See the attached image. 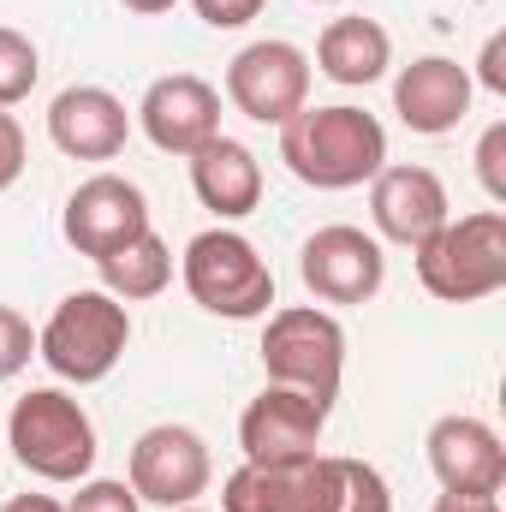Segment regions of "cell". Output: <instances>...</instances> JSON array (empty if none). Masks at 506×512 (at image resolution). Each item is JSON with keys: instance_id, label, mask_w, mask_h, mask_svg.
<instances>
[{"instance_id": "cell-1", "label": "cell", "mask_w": 506, "mask_h": 512, "mask_svg": "<svg viewBox=\"0 0 506 512\" xmlns=\"http://www.w3.org/2000/svg\"><path fill=\"white\" fill-rule=\"evenodd\" d=\"M280 161L292 167V179L316 185V191H352L370 185L387 167V131L364 108H298L280 126Z\"/></svg>"}, {"instance_id": "cell-2", "label": "cell", "mask_w": 506, "mask_h": 512, "mask_svg": "<svg viewBox=\"0 0 506 512\" xmlns=\"http://www.w3.org/2000/svg\"><path fill=\"white\" fill-rule=\"evenodd\" d=\"M131 346V310L120 298H108L102 286L66 292L54 304V316L36 328V358L72 387H96L120 370Z\"/></svg>"}, {"instance_id": "cell-3", "label": "cell", "mask_w": 506, "mask_h": 512, "mask_svg": "<svg viewBox=\"0 0 506 512\" xmlns=\"http://www.w3.org/2000/svg\"><path fill=\"white\" fill-rule=\"evenodd\" d=\"M12 459L42 483H84L96 471V423L66 387H30L6 417Z\"/></svg>"}, {"instance_id": "cell-4", "label": "cell", "mask_w": 506, "mask_h": 512, "mask_svg": "<svg viewBox=\"0 0 506 512\" xmlns=\"http://www.w3.org/2000/svg\"><path fill=\"white\" fill-rule=\"evenodd\" d=\"M417 280L441 304H477L506 286V215L477 209L459 221H441L417 245Z\"/></svg>"}, {"instance_id": "cell-5", "label": "cell", "mask_w": 506, "mask_h": 512, "mask_svg": "<svg viewBox=\"0 0 506 512\" xmlns=\"http://www.w3.org/2000/svg\"><path fill=\"white\" fill-rule=\"evenodd\" d=\"M262 370L274 387H298L322 411H334L340 376H346V328L322 304H286L268 310L262 328Z\"/></svg>"}, {"instance_id": "cell-6", "label": "cell", "mask_w": 506, "mask_h": 512, "mask_svg": "<svg viewBox=\"0 0 506 512\" xmlns=\"http://www.w3.org/2000/svg\"><path fill=\"white\" fill-rule=\"evenodd\" d=\"M179 274H185V292L209 310V316H227V322H256L268 316L274 304V274L268 262L256 256V245L233 227H209L197 233L185 256H179Z\"/></svg>"}, {"instance_id": "cell-7", "label": "cell", "mask_w": 506, "mask_h": 512, "mask_svg": "<svg viewBox=\"0 0 506 512\" xmlns=\"http://www.w3.org/2000/svg\"><path fill=\"white\" fill-rule=\"evenodd\" d=\"M227 102L256 126H286L298 108H310V54L280 36L239 48L227 66Z\"/></svg>"}, {"instance_id": "cell-8", "label": "cell", "mask_w": 506, "mask_h": 512, "mask_svg": "<svg viewBox=\"0 0 506 512\" xmlns=\"http://www.w3.org/2000/svg\"><path fill=\"white\" fill-rule=\"evenodd\" d=\"M209 477V447L185 423H155L131 441V495L149 507H197V495H209Z\"/></svg>"}, {"instance_id": "cell-9", "label": "cell", "mask_w": 506, "mask_h": 512, "mask_svg": "<svg viewBox=\"0 0 506 512\" xmlns=\"http://www.w3.org/2000/svg\"><path fill=\"white\" fill-rule=\"evenodd\" d=\"M298 274L316 304H370L387 286V256L381 239L364 227H316L298 251Z\"/></svg>"}, {"instance_id": "cell-10", "label": "cell", "mask_w": 506, "mask_h": 512, "mask_svg": "<svg viewBox=\"0 0 506 512\" xmlns=\"http://www.w3.org/2000/svg\"><path fill=\"white\" fill-rule=\"evenodd\" d=\"M60 233L66 245L90 262H102L108 251L131 245L137 233H149V197L120 179V173H90L72 197H66V215H60Z\"/></svg>"}, {"instance_id": "cell-11", "label": "cell", "mask_w": 506, "mask_h": 512, "mask_svg": "<svg viewBox=\"0 0 506 512\" xmlns=\"http://www.w3.org/2000/svg\"><path fill=\"white\" fill-rule=\"evenodd\" d=\"M137 126L161 155H197L209 137H221V90L197 72H167L143 90Z\"/></svg>"}, {"instance_id": "cell-12", "label": "cell", "mask_w": 506, "mask_h": 512, "mask_svg": "<svg viewBox=\"0 0 506 512\" xmlns=\"http://www.w3.org/2000/svg\"><path fill=\"white\" fill-rule=\"evenodd\" d=\"M322 423H328V411L316 399H304L298 387L268 382L239 417V447L251 465H304L322 447Z\"/></svg>"}, {"instance_id": "cell-13", "label": "cell", "mask_w": 506, "mask_h": 512, "mask_svg": "<svg viewBox=\"0 0 506 512\" xmlns=\"http://www.w3.org/2000/svg\"><path fill=\"white\" fill-rule=\"evenodd\" d=\"M429 471L447 495H501L506 489V447L483 417H435L429 429Z\"/></svg>"}, {"instance_id": "cell-14", "label": "cell", "mask_w": 506, "mask_h": 512, "mask_svg": "<svg viewBox=\"0 0 506 512\" xmlns=\"http://www.w3.org/2000/svg\"><path fill=\"white\" fill-rule=\"evenodd\" d=\"M471 96H477V78L447 54H423V60L399 66V78H393V114L417 137L459 131V120L471 114Z\"/></svg>"}, {"instance_id": "cell-15", "label": "cell", "mask_w": 506, "mask_h": 512, "mask_svg": "<svg viewBox=\"0 0 506 512\" xmlns=\"http://www.w3.org/2000/svg\"><path fill=\"white\" fill-rule=\"evenodd\" d=\"M370 221L387 245H405L417 251L447 215V185L429 173V167H411V161H393L370 179Z\"/></svg>"}, {"instance_id": "cell-16", "label": "cell", "mask_w": 506, "mask_h": 512, "mask_svg": "<svg viewBox=\"0 0 506 512\" xmlns=\"http://www.w3.org/2000/svg\"><path fill=\"white\" fill-rule=\"evenodd\" d=\"M48 137L72 161H114L131 137L126 102L102 84H72L48 102Z\"/></svg>"}, {"instance_id": "cell-17", "label": "cell", "mask_w": 506, "mask_h": 512, "mask_svg": "<svg viewBox=\"0 0 506 512\" xmlns=\"http://www.w3.org/2000/svg\"><path fill=\"white\" fill-rule=\"evenodd\" d=\"M191 191L209 215L221 221H245L256 203H262V161L239 137H209L197 155H191Z\"/></svg>"}, {"instance_id": "cell-18", "label": "cell", "mask_w": 506, "mask_h": 512, "mask_svg": "<svg viewBox=\"0 0 506 512\" xmlns=\"http://www.w3.org/2000/svg\"><path fill=\"white\" fill-rule=\"evenodd\" d=\"M387 66H393V36L381 30L376 18L346 12V18H328V30L316 36V72L346 84V90L376 84Z\"/></svg>"}, {"instance_id": "cell-19", "label": "cell", "mask_w": 506, "mask_h": 512, "mask_svg": "<svg viewBox=\"0 0 506 512\" xmlns=\"http://www.w3.org/2000/svg\"><path fill=\"white\" fill-rule=\"evenodd\" d=\"M304 512H393V489L364 459L316 453L304 477Z\"/></svg>"}, {"instance_id": "cell-20", "label": "cell", "mask_w": 506, "mask_h": 512, "mask_svg": "<svg viewBox=\"0 0 506 512\" xmlns=\"http://www.w3.org/2000/svg\"><path fill=\"white\" fill-rule=\"evenodd\" d=\"M96 274H102V292H108V298L143 304V298H161V292L173 286V251H167V245L155 239V227H149V233H137L131 245L102 256Z\"/></svg>"}, {"instance_id": "cell-21", "label": "cell", "mask_w": 506, "mask_h": 512, "mask_svg": "<svg viewBox=\"0 0 506 512\" xmlns=\"http://www.w3.org/2000/svg\"><path fill=\"white\" fill-rule=\"evenodd\" d=\"M304 477H310V459L304 465H239L227 483H221V512H304Z\"/></svg>"}, {"instance_id": "cell-22", "label": "cell", "mask_w": 506, "mask_h": 512, "mask_svg": "<svg viewBox=\"0 0 506 512\" xmlns=\"http://www.w3.org/2000/svg\"><path fill=\"white\" fill-rule=\"evenodd\" d=\"M36 78H42L36 42L24 30H12V24H0V108H18L36 90Z\"/></svg>"}, {"instance_id": "cell-23", "label": "cell", "mask_w": 506, "mask_h": 512, "mask_svg": "<svg viewBox=\"0 0 506 512\" xmlns=\"http://www.w3.org/2000/svg\"><path fill=\"white\" fill-rule=\"evenodd\" d=\"M30 358H36V328L12 304H0V382H12Z\"/></svg>"}, {"instance_id": "cell-24", "label": "cell", "mask_w": 506, "mask_h": 512, "mask_svg": "<svg viewBox=\"0 0 506 512\" xmlns=\"http://www.w3.org/2000/svg\"><path fill=\"white\" fill-rule=\"evenodd\" d=\"M143 501L131 495V483H114V477H84L78 495L66 501V512H137Z\"/></svg>"}, {"instance_id": "cell-25", "label": "cell", "mask_w": 506, "mask_h": 512, "mask_svg": "<svg viewBox=\"0 0 506 512\" xmlns=\"http://www.w3.org/2000/svg\"><path fill=\"white\" fill-rule=\"evenodd\" d=\"M477 179H483L489 203H506V120H495L477 143Z\"/></svg>"}, {"instance_id": "cell-26", "label": "cell", "mask_w": 506, "mask_h": 512, "mask_svg": "<svg viewBox=\"0 0 506 512\" xmlns=\"http://www.w3.org/2000/svg\"><path fill=\"white\" fill-rule=\"evenodd\" d=\"M24 161H30V149H24V126L12 120V108H0V191H12V185L24 179Z\"/></svg>"}, {"instance_id": "cell-27", "label": "cell", "mask_w": 506, "mask_h": 512, "mask_svg": "<svg viewBox=\"0 0 506 512\" xmlns=\"http://www.w3.org/2000/svg\"><path fill=\"white\" fill-rule=\"evenodd\" d=\"M191 6H197V18L209 30H245L256 12H262V0H191Z\"/></svg>"}, {"instance_id": "cell-28", "label": "cell", "mask_w": 506, "mask_h": 512, "mask_svg": "<svg viewBox=\"0 0 506 512\" xmlns=\"http://www.w3.org/2000/svg\"><path fill=\"white\" fill-rule=\"evenodd\" d=\"M506 36L501 30H495V36H489V42H483V60H477V66H483V72H477V78H483V90H489V96H506Z\"/></svg>"}, {"instance_id": "cell-29", "label": "cell", "mask_w": 506, "mask_h": 512, "mask_svg": "<svg viewBox=\"0 0 506 512\" xmlns=\"http://www.w3.org/2000/svg\"><path fill=\"white\" fill-rule=\"evenodd\" d=\"M429 512H501V495H447L441 489V501Z\"/></svg>"}, {"instance_id": "cell-30", "label": "cell", "mask_w": 506, "mask_h": 512, "mask_svg": "<svg viewBox=\"0 0 506 512\" xmlns=\"http://www.w3.org/2000/svg\"><path fill=\"white\" fill-rule=\"evenodd\" d=\"M0 512H66L54 495H18V501H6Z\"/></svg>"}, {"instance_id": "cell-31", "label": "cell", "mask_w": 506, "mask_h": 512, "mask_svg": "<svg viewBox=\"0 0 506 512\" xmlns=\"http://www.w3.org/2000/svg\"><path fill=\"white\" fill-rule=\"evenodd\" d=\"M126 12H137V18H155V12H173L179 0H120Z\"/></svg>"}, {"instance_id": "cell-32", "label": "cell", "mask_w": 506, "mask_h": 512, "mask_svg": "<svg viewBox=\"0 0 506 512\" xmlns=\"http://www.w3.org/2000/svg\"><path fill=\"white\" fill-rule=\"evenodd\" d=\"M316 6H340V0H316Z\"/></svg>"}, {"instance_id": "cell-33", "label": "cell", "mask_w": 506, "mask_h": 512, "mask_svg": "<svg viewBox=\"0 0 506 512\" xmlns=\"http://www.w3.org/2000/svg\"><path fill=\"white\" fill-rule=\"evenodd\" d=\"M179 512H203V507H179Z\"/></svg>"}]
</instances>
